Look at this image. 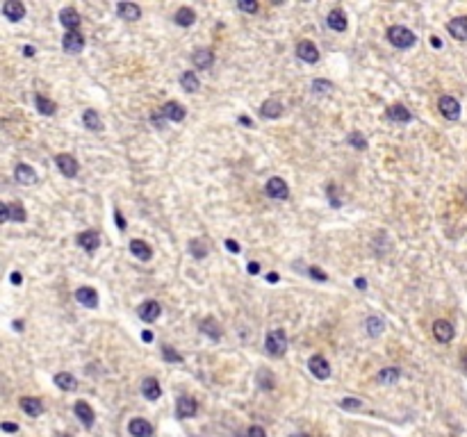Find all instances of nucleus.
I'll use <instances>...</instances> for the list:
<instances>
[{
  "instance_id": "obj_1",
  "label": "nucleus",
  "mask_w": 467,
  "mask_h": 437,
  "mask_svg": "<svg viewBox=\"0 0 467 437\" xmlns=\"http://www.w3.org/2000/svg\"><path fill=\"white\" fill-rule=\"evenodd\" d=\"M388 39L392 46H397V48H410V46H415V41H417V37H415L413 30H408L406 25H392V28L388 30Z\"/></svg>"
},
{
  "instance_id": "obj_2",
  "label": "nucleus",
  "mask_w": 467,
  "mask_h": 437,
  "mask_svg": "<svg viewBox=\"0 0 467 437\" xmlns=\"http://www.w3.org/2000/svg\"><path fill=\"white\" fill-rule=\"evenodd\" d=\"M265 346H267V353H269V355L280 358V355L287 351V335H285V330L276 328V330H271V333H267Z\"/></svg>"
},
{
  "instance_id": "obj_3",
  "label": "nucleus",
  "mask_w": 467,
  "mask_h": 437,
  "mask_svg": "<svg viewBox=\"0 0 467 437\" xmlns=\"http://www.w3.org/2000/svg\"><path fill=\"white\" fill-rule=\"evenodd\" d=\"M265 194L276 198V201H285L290 196V187H287V182L283 178H269L265 185Z\"/></svg>"
},
{
  "instance_id": "obj_4",
  "label": "nucleus",
  "mask_w": 467,
  "mask_h": 437,
  "mask_svg": "<svg viewBox=\"0 0 467 437\" xmlns=\"http://www.w3.org/2000/svg\"><path fill=\"white\" fill-rule=\"evenodd\" d=\"M55 164H57V169L62 171V176L66 178H75L78 176V160L73 158V155H69V153H59L57 158H55Z\"/></svg>"
},
{
  "instance_id": "obj_5",
  "label": "nucleus",
  "mask_w": 467,
  "mask_h": 437,
  "mask_svg": "<svg viewBox=\"0 0 467 437\" xmlns=\"http://www.w3.org/2000/svg\"><path fill=\"white\" fill-rule=\"evenodd\" d=\"M438 107H440V114H442L444 118H449V121H458V118H460V103H458L453 96H442Z\"/></svg>"
},
{
  "instance_id": "obj_6",
  "label": "nucleus",
  "mask_w": 467,
  "mask_h": 437,
  "mask_svg": "<svg viewBox=\"0 0 467 437\" xmlns=\"http://www.w3.org/2000/svg\"><path fill=\"white\" fill-rule=\"evenodd\" d=\"M308 369L312 371V376L319 380H326L330 376V364L326 362L324 355H312V358L308 360Z\"/></svg>"
},
{
  "instance_id": "obj_7",
  "label": "nucleus",
  "mask_w": 467,
  "mask_h": 437,
  "mask_svg": "<svg viewBox=\"0 0 467 437\" xmlns=\"http://www.w3.org/2000/svg\"><path fill=\"white\" fill-rule=\"evenodd\" d=\"M62 48H64L69 55L82 53V48H84V37L80 35L78 30H75V32H66L64 39H62Z\"/></svg>"
},
{
  "instance_id": "obj_8",
  "label": "nucleus",
  "mask_w": 467,
  "mask_h": 437,
  "mask_svg": "<svg viewBox=\"0 0 467 437\" xmlns=\"http://www.w3.org/2000/svg\"><path fill=\"white\" fill-rule=\"evenodd\" d=\"M59 23L64 25L69 32H75V30L80 28V23H82V19H80L78 10H73V7H64V10L59 12Z\"/></svg>"
},
{
  "instance_id": "obj_9",
  "label": "nucleus",
  "mask_w": 467,
  "mask_h": 437,
  "mask_svg": "<svg viewBox=\"0 0 467 437\" xmlns=\"http://www.w3.org/2000/svg\"><path fill=\"white\" fill-rule=\"evenodd\" d=\"M196 410H198V405H196V401H194L192 396H180V398H178V405H176V417L178 419L194 417V414H196Z\"/></svg>"
},
{
  "instance_id": "obj_10",
  "label": "nucleus",
  "mask_w": 467,
  "mask_h": 437,
  "mask_svg": "<svg viewBox=\"0 0 467 437\" xmlns=\"http://www.w3.org/2000/svg\"><path fill=\"white\" fill-rule=\"evenodd\" d=\"M296 55H299L303 62H308V64L319 62V50H317V46L312 44V41H299V46H296Z\"/></svg>"
},
{
  "instance_id": "obj_11",
  "label": "nucleus",
  "mask_w": 467,
  "mask_h": 437,
  "mask_svg": "<svg viewBox=\"0 0 467 437\" xmlns=\"http://www.w3.org/2000/svg\"><path fill=\"white\" fill-rule=\"evenodd\" d=\"M160 114H162L164 118H169V121H176V123H180L182 118L187 116L185 107H182L180 103H176V100H169V103H164L162 109H160Z\"/></svg>"
},
{
  "instance_id": "obj_12",
  "label": "nucleus",
  "mask_w": 467,
  "mask_h": 437,
  "mask_svg": "<svg viewBox=\"0 0 467 437\" xmlns=\"http://www.w3.org/2000/svg\"><path fill=\"white\" fill-rule=\"evenodd\" d=\"M139 317H142L146 324H153V321L160 317V312H162V308H160L158 301H144L142 305H139Z\"/></svg>"
},
{
  "instance_id": "obj_13",
  "label": "nucleus",
  "mask_w": 467,
  "mask_h": 437,
  "mask_svg": "<svg viewBox=\"0 0 467 437\" xmlns=\"http://www.w3.org/2000/svg\"><path fill=\"white\" fill-rule=\"evenodd\" d=\"M433 335H435L438 342L449 344V342L453 339V326L449 324V321H444V319H438L435 324H433Z\"/></svg>"
},
{
  "instance_id": "obj_14",
  "label": "nucleus",
  "mask_w": 467,
  "mask_h": 437,
  "mask_svg": "<svg viewBox=\"0 0 467 437\" xmlns=\"http://www.w3.org/2000/svg\"><path fill=\"white\" fill-rule=\"evenodd\" d=\"M75 299H78L80 305H84V308H98V292L93 289V287H80L78 292H75Z\"/></svg>"
},
{
  "instance_id": "obj_15",
  "label": "nucleus",
  "mask_w": 467,
  "mask_h": 437,
  "mask_svg": "<svg viewBox=\"0 0 467 437\" xmlns=\"http://www.w3.org/2000/svg\"><path fill=\"white\" fill-rule=\"evenodd\" d=\"M447 30H449V35H451L453 39L465 41L467 39V16H458V19L449 21Z\"/></svg>"
},
{
  "instance_id": "obj_16",
  "label": "nucleus",
  "mask_w": 467,
  "mask_h": 437,
  "mask_svg": "<svg viewBox=\"0 0 467 437\" xmlns=\"http://www.w3.org/2000/svg\"><path fill=\"white\" fill-rule=\"evenodd\" d=\"M78 244L82 246L84 251L93 253V251H98L100 237H98V232H96V230H84V232H80V235H78Z\"/></svg>"
},
{
  "instance_id": "obj_17",
  "label": "nucleus",
  "mask_w": 467,
  "mask_h": 437,
  "mask_svg": "<svg viewBox=\"0 0 467 437\" xmlns=\"http://www.w3.org/2000/svg\"><path fill=\"white\" fill-rule=\"evenodd\" d=\"M128 430L133 437H153V426L146 421V419H130Z\"/></svg>"
},
{
  "instance_id": "obj_18",
  "label": "nucleus",
  "mask_w": 467,
  "mask_h": 437,
  "mask_svg": "<svg viewBox=\"0 0 467 437\" xmlns=\"http://www.w3.org/2000/svg\"><path fill=\"white\" fill-rule=\"evenodd\" d=\"M73 410H75V417L80 419V423H82L84 428H91L93 426V419H96V414H93V410L89 408V403L78 401Z\"/></svg>"
},
{
  "instance_id": "obj_19",
  "label": "nucleus",
  "mask_w": 467,
  "mask_h": 437,
  "mask_svg": "<svg viewBox=\"0 0 467 437\" xmlns=\"http://www.w3.org/2000/svg\"><path fill=\"white\" fill-rule=\"evenodd\" d=\"M14 178H16V182H21V185H35L37 182V173L30 164H16Z\"/></svg>"
},
{
  "instance_id": "obj_20",
  "label": "nucleus",
  "mask_w": 467,
  "mask_h": 437,
  "mask_svg": "<svg viewBox=\"0 0 467 437\" xmlns=\"http://www.w3.org/2000/svg\"><path fill=\"white\" fill-rule=\"evenodd\" d=\"M116 14L126 21H139L142 19V7L135 5V3H119L116 5Z\"/></svg>"
},
{
  "instance_id": "obj_21",
  "label": "nucleus",
  "mask_w": 467,
  "mask_h": 437,
  "mask_svg": "<svg viewBox=\"0 0 467 437\" xmlns=\"http://www.w3.org/2000/svg\"><path fill=\"white\" fill-rule=\"evenodd\" d=\"M3 14L16 23V21H21L25 16V7H23V3H19V0H7L5 5H3Z\"/></svg>"
},
{
  "instance_id": "obj_22",
  "label": "nucleus",
  "mask_w": 467,
  "mask_h": 437,
  "mask_svg": "<svg viewBox=\"0 0 467 437\" xmlns=\"http://www.w3.org/2000/svg\"><path fill=\"white\" fill-rule=\"evenodd\" d=\"M21 410H23L25 414H30V417H39V414L44 412V403H41L39 398L23 396L21 398Z\"/></svg>"
},
{
  "instance_id": "obj_23",
  "label": "nucleus",
  "mask_w": 467,
  "mask_h": 437,
  "mask_svg": "<svg viewBox=\"0 0 467 437\" xmlns=\"http://www.w3.org/2000/svg\"><path fill=\"white\" fill-rule=\"evenodd\" d=\"M130 253H133L137 260H144V262H148L153 257L151 246H148L146 241H142V239H133V241H130Z\"/></svg>"
},
{
  "instance_id": "obj_24",
  "label": "nucleus",
  "mask_w": 467,
  "mask_h": 437,
  "mask_svg": "<svg viewBox=\"0 0 467 437\" xmlns=\"http://www.w3.org/2000/svg\"><path fill=\"white\" fill-rule=\"evenodd\" d=\"M388 118L390 121H397V123H410L413 121V114L403 107V105H392V107H388Z\"/></svg>"
},
{
  "instance_id": "obj_25",
  "label": "nucleus",
  "mask_w": 467,
  "mask_h": 437,
  "mask_svg": "<svg viewBox=\"0 0 467 437\" xmlns=\"http://www.w3.org/2000/svg\"><path fill=\"white\" fill-rule=\"evenodd\" d=\"M194 66H198V69H210L212 62H214V53H212L210 48H203V50H196L192 57Z\"/></svg>"
},
{
  "instance_id": "obj_26",
  "label": "nucleus",
  "mask_w": 467,
  "mask_h": 437,
  "mask_svg": "<svg viewBox=\"0 0 467 437\" xmlns=\"http://www.w3.org/2000/svg\"><path fill=\"white\" fill-rule=\"evenodd\" d=\"M326 23L335 30V32H344L346 30V16L342 10H333L328 16H326Z\"/></svg>"
},
{
  "instance_id": "obj_27",
  "label": "nucleus",
  "mask_w": 467,
  "mask_h": 437,
  "mask_svg": "<svg viewBox=\"0 0 467 437\" xmlns=\"http://www.w3.org/2000/svg\"><path fill=\"white\" fill-rule=\"evenodd\" d=\"M142 394L148 398V401H158L160 394H162V389H160V383L155 378H146L142 383Z\"/></svg>"
},
{
  "instance_id": "obj_28",
  "label": "nucleus",
  "mask_w": 467,
  "mask_h": 437,
  "mask_svg": "<svg viewBox=\"0 0 467 437\" xmlns=\"http://www.w3.org/2000/svg\"><path fill=\"white\" fill-rule=\"evenodd\" d=\"M399 378H401V371H399L397 367L381 369V371L376 373V383H381V385H392V383H397Z\"/></svg>"
},
{
  "instance_id": "obj_29",
  "label": "nucleus",
  "mask_w": 467,
  "mask_h": 437,
  "mask_svg": "<svg viewBox=\"0 0 467 437\" xmlns=\"http://www.w3.org/2000/svg\"><path fill=\"white\" fill-rule=\"evenodd\" d=\"M260 114H262V118H278L283 114V105L278 100H265L260 107Z\"/></svg>"
},
{
  "instance_id": "obj_30",
  "label": "nucleus",
  "mask_w": 467,
  "mask_h": 437,
  "mask_svg": "<svg viewBox=\"0 0 467 437\" xmlns=\"http://www.w3.org/2000/svg\"><path fill=\"white\" fill-rule=\"evenodd\" d=\"M180 87L185 89L187 93H196L198 91V75L196 73H192V71H185V73L180 75Z\"/></svg>"
},
{
  "instance_id": "obj_31",
  "label": "nucleus",
  "mask_w": 467,
  "mask_h": 437,
  "mask_svg": "<svg viewBox=\"0 0 467 437\" xmlns=\"http://www.w3.org/2000/svg\"><path fill=\"white\" fill-rule=\"evenodd\" d=\"M82 123L87 125L89 130H93V132H100V130H103V121H100V116L93 112V109H84Z\"/></svg>"
},
{
  "instance_id": "obj_32",
  "label": "nucleus",
  "mask_w": 467,
  "mask_h": 437,
  "mask_svg": "<svg viewBox=\"0 0 467 437\" xmlns=\"http://www.w3.org/2000/svg\"><path fill=\"white\" fill-rule=\"evenodd\" d=\"M55 385H57L62 392H73V389L78 387L75 378L71 376V373H66V371H62V373H57V376H55Z\"/></svg>"
},
{
  "instance_id": "obj_33",
  "label": "nucleus",
  "mask_w": 467,
  "mask_h": 437,
  "mask_svg": "<svg viewBox=\"0 0 467 437\" xmlns=\"http://www.w3.org/2000/svg\"><path fill=\"white\" fill-rule=\"evenodd\" d=\"M176 23L178 25H185V28H189V25H194V21H196V14H194L192 7H180V10L176 12Z\"/></svg>"
},
{
  "instance_id": "obj_34",
  "label": "nucleus",
  "mask_w": 467,
  "mask_h": 437,
  "mask_svg": "<svg viewBox=\"0 0 467 437\" xmlns=\"http://www.w3.org/2000/svg\"><path fill=\"white\" fill-rule=\"evenodd\" d=\"M201 330L207 335L210 339H219L221 337V328H219V324H216L212 317H207V319L201 321Z\"/></svg>"
},
{
  "instance_id": "obj_35",
  "label": "nucleus",
  "mask_w": 467,
  "mask_h": 437,
  "mask_svg": "<svg viewBox=\"0 0 467 437\" xmlns=\"http://www.w3.org/2000/svg\"><path fill=\"white\" fill-rule=\"evenodd\" d=\"M35 103H37V109H39L44 116H53L55 109H57L53 100H48L46 96H41V93H37V96H35Z\"/></svg>"
},
{
  "instance_id": "obj_36",
  "label": "nucleus",
  "mask_w": 467,
  "mask_h": 437,
  "mask_svg": "<svg viewBox=\"0 0 467 437\" xmlns=\"http://www.w3.org/2000/svg\"><path fill=\"white\" fill-rule=\"evenodd\" d=\"M365 328H367V333L372 335V337H379V335L383 333L385 324H383V319H379V317H369V319L365 321Z\"/></svg>"
},
{
  "instance_id": "obj_37",
  "label": "nucleus",
  "mask_w": 467,
  "mask_h": 437,
  "mask_svg": "<svg viewBox=\"0 0 467 437\" xmlns=\"http://www.w3.org/2000/svg\"><path fill=\"white\" fill-rule=\"evenodd\" d=\"M189 253H192L194 257H198V260H203V257L207 255V244L203 239H192L189 241Z\"/></svg>"
},
{
  "instance_id": "obj_38",
  "label": "nucleus",
  "mask_w": 467,
  "mask_h": 437,
  "mask_svg": "<svg viewBox=\"0 0 467 437\" xmlns=\"http://www.w3.org/2000/svg\"><path fill=\"white\" fill-rule=\"evenodd\" d=\"M25 219H28V214H25L23 205H21V203H12V205H10V221L23 223Z\"/></svg>"
},
{
  "instance_id": "obj_39",
  "label": "nucleus",
  "mask_w": 467,
  "mask_h": 437,
  "mask_svg": "<svg viewBox=\"0 0 467 437\" xmlns=\"http://www.w3.org/2000/svg\"><path fill=\"white\" fill-rule=\"evenodd\" d=\"M339 408H342V410H349V412H358V410H363V401L346 396V398H342V401H339Z\"/></svg>"
},
{
  "instance_id": "obj_40",
  "label": "nucleus",
  "mask_w": 467,
  "mask_h": 437,
  "mask_svg": "<svg viewBox=\"0 0 467 437\" xmlns=\"http://www.w3.org/2000/svg\"><path fill=\"white\" fill-rule=\"evenodd\" d=\"M258 380H260V387L262 389H271V387H274V376H271L267 369H260V371H258Z\"/></svg>"
},
{
  "instance_id": "obj_41",
  "label": "nucleus",
  "mask_w": 467,
  "mask_h": 437,
  "mask_svg": "<svg viewBox=\"0 0 467 437\" xmlns=\"http://www.w3.org/2000/svg\"><path fill=\"white\" fill-rule=\"evenodd\" d=\"M349 143L354 148H358V151H365V148H367V139H365L360 132H351L349 134Z\"/></svg>"
},
{
  "instance_id": "obj_42",
  "label": "nucleus",
  "mask_w": 467,
  "mask_h": 437,
  "mask_svg": "<svg viewBox=\"0 0 467 437\" xmlns=\"http://www.w3.org/2000/svg\"><path fill=\"white\" fill-rule=\"evenodd\" d=\"M312 91L328 93V91H333V82H328V80H315V82H312Z\"/></svg>"
},
{
  "instance_id": "obj_43",
  "label": "nucleus",
  "mask_w": 467,
  "mask_h": 437,
  "mask_svg": "<svg viewBox=\"0 0 467 437\" xmlns=\"http://www.w3.org/2000/svg\"><path fill=\"white\" fill-rule=\"evenodd\" d=\"M162 358L167 360V362H182V355L176 353L171 346H162Z\"/></svg>"
},
{
  "instance_id": "obj_44",
  "label": "nucleus",
  "mask_w": 467,
  "mask_h": 437,
  "mask_svg": "<svg viewBox=\"0 0 467 437\" xmlns=\"http://www.w3.org/2000/svg\"><path fill=\"white\" fill-rule=\"evenodd\" d=\"M237 7H240L242 12H249V14H256V12H258V3H256V0H240V3H237Z\"/></svg>"
},
{
  "instance_id": "obj_45",
  "label": "nucleus",
  "mask_w": 467,
  "mask_h": 437,
  "mask_svg": "<svg viewBox=\"0 0 467 437\" xmlns=\"http://www.w3.org/2000/svg\"><path fill=\"white\" fill-rule=\"evenodd\" d=\"M305 273H308L310 278L319 280V282H326V280H328V275H326L321 269H317V266H308V269H305Z\"/></svg>"
},
{
  "instance_id": "obj_46",
  "label": "nucleus",
  "mask_w": 467,
  "mask_h": 437,
  "mask_svg": "<svg viewBox=\"0 0 467 437\" xmlns=\"http://www.w3.org/2000/svg\"><path fill=\"white\" fill-rule=\"evenodd\" d=\"M246 437H267V432H265V428H260V426H251L246 430Z\"/></svg>"
},
{
  "instance_id": "obj_47",
  "label": "nucleus",
  "mask_w": 467,
  "mask_h": 437,
  "mask_svg": "<svg viewBox=\"0 0 467 437\" xmlns=\"http://www.w3.org/2000/svg\"><path fill=\"white\" fill-rule=\"evenodd\" d=\"M3 221H10V205L0 203V223Z\"/></svg>"
},
{
  "instance_id": "obj_48",
  "label": "nucleus",
  "mask_w": 467,
  "mask_h": 437,
  "mask_svg": "<svg viewBox=\"0 0 467 437\" xmlns=\"http://www.w3.org/2000/svg\"><path fill=\"white\" fill-rule=\"evenodd\" d=\"M328 194H330V205L339 207V198L335 196V185H328Z\"/></svg>"
},
{
  "instance_id": "obj_49",
  "label": "nucleus",
  "mask_w": 467,
  "mask_h": 437,
  "mask_svg": "<svg viewBox=\"0 0 467 437\" xmlns=\"http://www.w3.org/2000/svg\"><path fill=\"white\" fill-rule=\"evenodd\" d=\"M114 219H116L119 230H123V228H126V221H123V216H121V212H119V210H114Z\"/></svg>"
},
{
  "instance_id": "obj_50",
  "label": "nucleus",
  "mask_w": 467,
  "mask_h": 437,
  "mask_svg": "<svg viewBox=\"0 0 467 437\" xmlns=\"http://www.w3.org/2000/svg\"><path fill=\"white\" fill-rule=\"evenodd\" d=\"M226 248H228L230 253H240V244H237V241H232V239L226 241Z\"/></svg>"
},
{
  "instance_id": "obj_51",
  "label": "nucleus",
  "mask_w": 467,
  "mask_h": 437,
  "mask_svg": "<svg viewBox=\"0 0 467 437\" xmlns=\"http://www.w3.org/2000/svg\"><path fill=\"white\" fill-rule=\"evenodd\" d=\"M0 428H3V430H5V432H16V430H19V426H16V423H3V426H0Z\"/></svg>"
},
{
  "instance_id": "obj_52",
  "label": "nucleus",
  "mask_w": 467,
  "mask_h": 437,
  "mask_svg": "<svg viewBox=\"0 0 467 437\" xmlns=\"http://www.w3.org/2000/svg\"><path fill=\"white\" fill-rule=\"evenodd\" d=\"M354 285H356V289H365V287H367V280H365V278H356Z\"/></svg>"
},
{
  "instance_id": "obj_53",
  "label": "nucleus",
  "mask_w": 467,
  "mask_h": 437,
  "mask_svg": "<svg viewBox=\"0 0 467 437\" xmlns=\"http://www.w3.org/2000/svg\"><path fill=\"white\" fill-rule=\"evenodd\" d=\"M21 280H23L21 278V273L19 271H14V273H12V285H21Z\"/></svg>"
},
{
  "instance_id": "obj_54",
  "label": "nucleus",
  "mask_w": 467,
  "mask_h": 437,
  "mask_svg": "<svg viewBox=\"0 0 467 437\" xmlns=\"http://www.w3.org/2000/svg\"><path fill=\"white\" fill-rule=\"evenodd\" d=\"M258 271H260V264H258V262H251V264H249V273L256 275Z\"/></svg>"
},
{
  "instance_id": "obj_55",
  "label": "nucleus",
  "mask_w": 467,
  "mask_h": 437,
  "mask_svg": "<svg viewBox=\"0 0 467 437\" xmlns=\"http://www.w3.org/2000/svg\"><path fill=\"white\" fill-rule=\"evenodd\" d=\"M142 339H144V342H153V333H151V330H144Z\"/></svg>"
},
{
  "instance_id": "obj_56",
  "label": "nucleus",
  "mask_w": 467,
  "mask_h": 437,
  "mask_svg": "<svg viewBox=\"0 0 467 437\" xmlns=\"http://www.w3.org/2000/svg\"><path fill=\"white\" fill-rule=\"evenodd\" d=\"M23 55H25V57H32V55H35V48H32V46H25Z\"/></svg>"
},
{
  "instance_id": "obj_57",
  "label": "nucleus",
  "mask_w": 467,
  "mask_h": 437,
  "mask_svg": "<svg viewBox=\"0 0 467 437\" xmlns=\"http://www.w3.org/2000/svg\"><path fill=\"white\" fill-rule=\"evenodd\" d=\"M431 46H433V48H442V41H440L438 37H433V39H431Z\"/></svg>"
},
{
  "instance_id": "obj_58",
  "label": "nucleus",
  "mask_w": 467,
  "mask_h": 437,
  "mask_svg": "<svg viewBox=\"0 0 467 437\" xmlns=\"http://www.w3.org/2000/svg\"><path fill=\"white\" fill-rule=\"evenodd\" d=\"M267 280H269V282H278V273H269Z\"/></svg>"
},
{
  "instance_id": "obj_59",
  "label": "nucleus",
  "mask_w": 467,
  "mask_h": 437,
  "mask_svg": "<svg viewBox=\"0 0 467 437\" xmlns=\"http://www.w3.org/2000/svg\"><path fill=\"white\" fill-rule=\"evenodd\" d=\"M240 123H242V125H251V121H249L246 116H240Z\"/></svg>"
},
{
  "instance_id": "obj_60",
  "label": "nucleus",
  "mask_w": 467,
  "mask_h": 437,
  "mask_svg": "<svg viewBox=\"0 0 467 437\" xmlns=\"http://www.w3.org/2000/svg\"><path fill=\"white\" fill-rule=\"evenodd\" d=\"M14 328L16 330H23V321H14Z\"/></svg>"
},
{
  "instance_id": "obj_61",
  "label": "nucleus",
  "mask_w": 467,
  "mask_h": 437,
  "mask_svg": "<svg viewBox=\"0 0 467 437\" xmlns=\"http://www.w3.org/2000/svg\"><path fill=\"white\" fill-rule=\"evenodd\" d=\"M462 367H465V371H467V351L462 353Z\"/></svg>"
},
{
  "instance_id": "obj_62",
  "label": "nucleus",
  "mask_w": 467,
  "mask_h": 437,
  "mask_svg": "<svg viewBox=\"0 0 467 437\" xmlns=\"http://www.w3.org/2000/svg\"><path fill=\"white\" fill-rule=\"evenodd\" d=\"M292 437H308V435H292Z\"/></svg>"
},
{
  "instance_id": "obj_63",
  "label": "nucleus",
  "mask_w": 467,
  "mask_h": 437,
  "mask_svg": "<svg viewBox=\"0 0 467 437\" xmlns=\"http://www.w3.org/2000/svg\"><path fill=\"white\" fill-rule=\"evenodd\" d=\"M62 437H71V435H62Z\"/></svg>"
}]
</instances>
